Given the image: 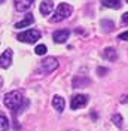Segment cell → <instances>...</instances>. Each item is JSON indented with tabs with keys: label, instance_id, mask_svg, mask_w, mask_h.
<instances>
[{
	"label": "cell",
	"instance_id": "cell-1",
	"mask_svg": "<svg viewBox=\"0 0 128 131\" xmlns=\"http://www.w3.org/2000/svg\"><path fill=\"white\" fill-rule=\"evenodd\" d=\"M5 104L6 107H9V110H12V113L16 115L28 104V101L24 98L21 91H12L5 95Z\"/></svg>",
	"mask_w": 128,
	"mask_h": 131
},
{
	"label": "cell",
	"instance_id": "cell-2",
	"mask_svg": "<svg viewBox=\"0 0 128 131\" xmlns=\"http://www.w3.org/2000/svg\"><path fill=\"white\" fill-rule=\"evenodd\" d=\"M72 10L73 9L69 3H60L57 6L54 15L51 16V23H60V21H63L66 18H69V16L72 15Z\"/></svg>",
	"mask_w": 128,
	"mask_h": 131
},
{
	"label": "cell",
	"instance_id": "cell-3",
	"mask_svg": "<svg viewBox=\"0 0 128 131\" xmlns=\"http://www.w3.org/2000/svg\"><path fill=\"white\" fill-rule=\"evenodd\" d=\"M57 67H58V60L54 57H48V58H45L43 61H40L39 67H37V72L40 74H48L51 72H54Z\"/></svg>",
	"mask_w": 128,
	"mask_h": 131
},
{
	"label": "cell",
	"instance_id": "cell-4",
	"mask_svg": "<svg viewBox=\"0 0 128 131\" xmlns=\"http://www.w3.org/2000/svg\"><path fill=\"white\" fill-rule=\"evenodd\" d=\"M40 39V31L37 30H27V31L21 33L18 36L19 42H25V43H36Z\"/></svg>",
	"mask_w": 128,
	"mask_h": 131
},
{
	"label": "cell",
	"instance_id": "cell-5",
	"mask_svg": "<svg viewBox=\"0 0 128 131\" xmlns=\"http://www.w3.org/2000/svg\"><path fill=\"white\" fill-rule=\"evenodd\" d=\"M87 103H88V97L83 95V94H78V95H74L72 98L70 107H72L73 110H76V109H80V107L87 106Z\"/></svg>",
	"mask_w": 128,
	"mask_h": 131
},
{
	"label": "cell",
	"instance_id": "cell-6",
	"mask_svg": "<svg viewBox=\"0 0 128 131\" xmlns=\"http://www.w3.org/2000/svg\"><path fill=\"white\" fill-rule=\"evenodd\" d=\"M12 55H14V51L12 49H6L2 55H0V67L2 69H8L10 63H12Z\"/></svg>",
	"mask_w": 128,
	"mask_h": 131
},
{
	"label": "cell",
	"instance_id": "cell-7",
	"mask_svg": "<svg viewBox=\"0 0 128 131\" xmlns=\"http://www.w3.org/2000/svg\"><path fill=\"white\" fill-rule=\"evenodd\" d=\"M69 36H70V31H69V30H57V31H54V34H52L55 43H64V42L69 39Z\"/></svg>",
	"mask_w": 128,
	"mask_h": 131
},
{
	"label": "cell",
	"instance_id": "cell-8",
	"mask_svg": "<svg viewBox=\"0 0 128 131\" xmlns=\"http://www.w3.org/2000/svg\"><path fill=\"white\" fill-rule=\"evenodd\" d=\"M52 9H54L52 0H43V2L40 3V14H42V15H49V14L52 12Z\"/></svg>",
	"mask_w": 128,
	"mask_h": 131
},
{
	"label": "cell",
	"instance_id": "cell-9",
	"mask_svg": "<svg viewBox=\"0 0 128 131\" xmlns=\"http://www.w3.org/2000/svg\"><path fill=\"white\" fill-rule=\"evenodd\" d=\"M52 106H54V109H55L57 112H63L64 106H66V101H64L63 97H60V95H54V98H52Z\"/></svg>",
	"mask_w": 128,
	"mask_h": 131
},
{
	"label": "cell",
	"instance_id": "cell-10",
	"mask_svg": "<svg viewBox=\"0 0 128 131\" xmlns=\"http://www.w3.org/2000/svg\"><path fill=\"white\" fill-rule=\"evenodd\" d=\"M15 2V8L16 10H27L33 5V0H14Z\"/></svg>",
	"mask_w": 128,
	"mask_h": 131
},
{
	"label": "cell",
	"instance_id": "cell-11",
	"mask_svg": "<svg viewBox=\"0 0 128 131\" xmlns=\"http://www.w3.org/2000/svg\"><path fill=\"white\" fill-rule=\"evenodd\" d=\"M33 21H34V18H33V14H27V15H25V18L23 19V21L16 23L15 27H16V28H23V27H27V25H30Z\"/></svg>",
	"mask_w": 128,
	"mask_h": 131
},
{
	"label": "cell",
	"instance_id": "cell-12",
	"mask_svg": "<svg viewBox=\"0 0 128 131\" xmlns=\"http://www.w3.org/2000/svg\"><path fill=\"white\" fill-rule=\"evenodd\" d=\"M103 55H104L106 60H110V61H115L116 57H118V55H116V51H115L113 48H106L104 52H103Z\"/></svg>",
	"mask_w": 128,
	"mask_h": 131
},
{
	"label": "cell",
	"instance_id": "cell-13",
	"mask_svg": "<svg viewBox=\"0 0 128 131\" xmlns=\"http://www.w3.org/2000/svg\"><path fill=\"white\" fill-rule=\"evenodd\" d=\"M103 5L106 8L119 9L121 8V0H103Z\"/></svg>",
	"mask_w": 128,
	"mask_h": 131
},
{
	"label": "cell",
	"instance_id": "cell-14",
	"mask_svg": "<svg viewBox=\"0 0 128 131\" xmlns=\"http://www.w3.org/2000/svg\"><path fill=\"white\" fill-rule=\"evenodd\" d=\"M9 130V121L5 115L0 116V131H8Z\"/></svg>",
	"mask_w": 128,
	"mask_h": 131
},
{
	"label": "cell",
	"instance_id": "cell-15",
	"mask_svg": "<svg viewBox=\"0 0 128 131\" xmlns=\"http://www.w3.org/2000/svg\"><path fill=\"white\" fill-rule=\"evenodd\" d=\"M112 121H113V124H115L116 127H122V116H121L119 113L113 115V116H112Z\"/></svg>",
	"mask_w": 128,
	"mask_h": 131
},
{
	"label": "cell",
	"instance_id": "cell-16",
	"mask_svg": "<svg viewBox=\"0 0 128 131\" xmlns=\"http://www.w3.org/2000/svg\"><path fill=\"white\" fill-rule=\"evenodd\" d=\"M34 51H36L37 55H45V54H46V46H45V45H37Z\"/></svg>",
	"mask_w": 128,
	"mask_h": 131
},
{
	"label": "cell",
	"instance_id": "cell-17",
	"mask_svg": "<svg viewBox=\"0 0 128 131\" xmlns=\"http://www.w3.org/2000/svg\"><path fill=\"white\" fill-rule=\"evenodd\" d=\"M101 25H103L106 30H112L113 28V23L112 21H107V19H103V21H101Z\"/></svg>",
	"mask_w": 128,
	"mask_h": 131
},
{
	"label": "cell",
	"instance_id": "cell-18",
	"mask_svg": "<svg viewBox=\"0 0 128 131\" xmlns=\"http://www.w3.org/2000/svg\"><path fill=\"white\" fill-rule=\"evenodd\" d=\"M118 39H119V40H128V31L121 33L119 36H118Z\"/></svg>",
	"mask_w": 128,
	"mask_h": 131
},
{
	"label": "cell",
	"instance_id": "cell-19",
	"mask_svg": "<svg viewBox=\"0 0 128 131\" xmlns=\"http://www.w3.org/2000/svg\"><path fill=\"white\" fill-rule=\"evenodd\" d=\"M122 23H124V24H128V12H125V14L122 15Z\"/></svg>",
	"mask_w": 128,
	"mask_h": 131
},
{
	"label": "cell",
	"instance_id": "cell-20",
	"mask_svg": "<svg viewBox=\"0 0 128 131\" xmlns=\"http://www.w3.org/2000/svg\"><path fill=\"white\" fill-rule=\"evenodd\" d=\"M121 101L122 103H128V95H124V97L121 98Z\"/></svg>",
	"mask_w": 128,
	"mask_h": 131
},
{
	"label": "cell",
	"instance_id": "cell-21",
	"mask_svg": "<svg viewBox=\"0 0 128 131\" xmlns=\"http://www.w3.org/2000/svg\"><path fill=\"white\" fill-rule=\"evenodd\" d=\"M97 72H98V73H107V69H101V67H100Z\"/></svg>",
	"mask_w": 128,
	"mask_h": 131
},
{
	"label": "cell",
	"instance_id": "cell-22",
	"mask_svg": "<svg viewBox=\"0 0 128 131\" xmlns=\"http://www.w3.org/2000/svg\"><path fill=\"white\" fill-rule=\"evenodd\" d=\"M2 85H3V79H2V78H0V86H2Z\"/></svg>",
	"mask_w": 128,
	"mask_h": 131
},
{
	"label": "cell",
	"instance_id": "cell-23",
	"mask_svg": "<svg viewBox=\"0 0 128 131\" xmlns=\"http://www.w3.org/2000/svg\"><path fill=\"white\" fill-rule=\"evenodd\" d=\"M3 2H5V0H0V3H3Z\"/></svg>",
	"mask_w": 128,
	"mask_h": 131
},
{
	"label": "cell",
	"instance_id": "cell-24",
	"mask_svg": "<svg viewBox=\"0 0 128 131\" xmlns=\"http://www.w3.org/2000/svg\"><path fill=\"white\" fill-rule=\"evenodd\" d=\"M127 3H128V0H127Z\"/></svg>",
	"mask_w": 128,
	"mask_h": 131
}]
</instances>
